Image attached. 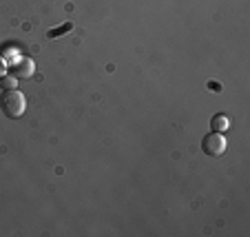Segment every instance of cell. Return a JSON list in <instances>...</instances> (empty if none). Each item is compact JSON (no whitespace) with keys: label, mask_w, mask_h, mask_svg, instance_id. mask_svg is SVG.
Returning <instances> with one entry per match:
<instances>
[{"label":"cell","mask_w":250,"mask_h":237,"mask_svg":"<svg viewBox=\"0 0 250 237\" xmlns=\"http://www.w3.org/2000/svg\"><path fill=\"white\" fill-rule=\"evenodd\" d=\"M0 109H2V113L9 120H18L27 111V98L18 89H7L5 93L0 95Z\"/></svg>","instance_id":"6da1fadb"},{"label":"cell","mask_w":250,"mask_h":237,"mask_svg":"<svg viewBox=\"0 0 250 237\" xmlns=\"http://www.w3.org/2000/svg\"><path fill=\"white\" fill-rule=\"evenodd\" d=\"M202 151L206 153L208 157H219V155H224V151H226V138H224V133L210 131L208 135H204V140H202Z\"/></svg>","instance_id":"7a4b0ae2"},{"label":"cell","mask_w":250,"mask_h":237,"mask_svg":"<svg viewBox=\"0 0 250 237\" xmlns=\"http://www.w3.org/2000/svg\"><path fill=\"white\" fill-rule=\"evenodd\" d=\"M18 80H29V78H33V73H36V62L31 60V58H20L18 62H14L11 65V71Z\"/></svg>","instance_id":"3957f363"},{"label":"cell","mask_w":250,"mask_h":237,"mask_svg":"<svg viewBox=\"0 0 250 237\" xmlns=\"http://www.w3.org/2000/svg\"><path fill=\"white\" fill-rule=\"evenodd\" d=\"M210 127H212V131H217V133H224L228 127H230V120L226 118L224 113H219V115H215V118L210 120Z\"/></svg>","instance_id":"277c9868"},{"label":"cell","mask_w":250,"mask_h":237,"mask_svg":"<svg viewBox=\"0 0 250 237\" xmlns=\"http://www.w3.org/2000/svg\"><path fill=\"white\" fill-rule=\"evenodd\" d=\"M0 86L2 89H18V78L14 76V73H7V76H2L0 78Z\"/></svg>","instance_id":"5b68a950"},{"label":"cell","mask_w":250,"mask_h":237,"mask_svg":"<svg viewBox=\"0 0 250 237\" xmlns=\"http://www.w3.org/2000/svg\"><path fill=\"white\" fill-rule=\"evenodd\" d=\"M71 27H73V24H71V22H66V24H62L60 29H51V31H49V38H58V36H60V33L69 31Z\"/></svg>","instance_id":"8992f818"},{"label":"cell","mask_w":250,"mask_h":237,"mask_svg":"<svg viewBox=\"0 0 250 237\" xmlns=\"http://www.w3.org/2000/svg\"><path fill=\"white\" fill-rule=\"evenodd\" d=\"M7 69H9V66H7V60H5V58H2V56H0V78H2V76H7V73H9V71H7Z\"/></svg>","instance_id":"52a82bcc"}]
</instances>
